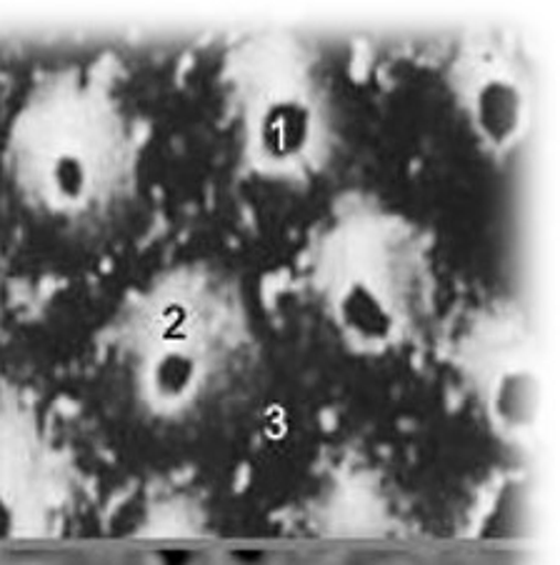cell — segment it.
Here are the masks:
<instances>
[{
  "label": "cell",
  "instance_id": "7a4b0ae2",
  "mask_svg": "<svg viewBox=\"0 0 560 565\" xmlns=\"http://www.w3.org/2000/svg\"><path fill=\"white\" fill-rule=\"evenodd\" d=\"M144 565H205V558L188 548H160L146 553Z\"/></svg>",
  "mask_w": 560,
  "mask_h": 565
},
{
  "label": "cell",
  "instance_id": "277c9868",
  "mask_svg": "<svg viewBox=\"0 0 560 565\" xmlns=\"http://www.w3.org/2000/svg\"><path fill=\"white\" fill-rule=\"evenodd\" d=\"M0 565H53V563L38 558V555H11V558H0Z\"/></svg>",
  "mask_w": 560,
  "mask_h": 565
},
{
  "label": "cell",
  "instance_id": "5b68a950",
  "mask_svg": "<svg viewBox=\"0 0 560 565\" xmlns=\"http://www.w3.org/2000/svg\"><path fill=\"white\" fill-rule=\"evenodd\" d=\"M296 565H326V563H296Z\"/></svg>",
  "mask_w": 560,
  "mask_h": 565
},
{
  "label": "cell",
  "instance_id": "3957f363",
  "mask_svg": "<svg viewBox=\"0 0 560 565\" xmlns=\"http://www.w3.org/2000/svg\"><path fill=\"white\" fill-rule=\"evenodd\" d=\"M360 565H423V563L403 553H385V555H376V558H370Z\"/></svg>",
  "mask_w": 560,
  "mask_h": 565
},
{
  "label": "cell",
  "instance_id": "6da1fadb",
  "mask_svg": "<svg viewBox=\"0 0 560 565\" xmlns=\"http://www.w3.org/2000/svg\"><path fill=\"white\" fill-rule=\"evenodd\" d=\"M310 116L296 100H281L263 120V143L275 158L296 156L308 143Z\"/></svg>",
  "mask_w": 560,
  "mask_h": 565
}]
</instances>
